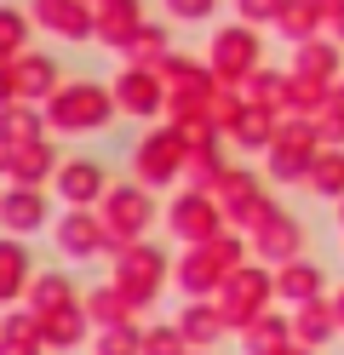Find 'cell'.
I'll return each mask as SVG.
<instances>
[{
	"instance_id": "4",
	"label": "cell",
	"mask_w": 344,
	"mask_h": 355,
	"mask_svg": "<svg viewBox=\"0 0 344 355\" xmlns=\"http://www.w3.org/2000/svg\"><path fill=\"white\" fill-rule=\"evenodd\" d=\"M241 338H247L252 355H281L293 344V315H264V309H259V315L241 327Z\"/></svg>"
},
{
	"instance_id": "5",
	"label": "cell",
	"mask_w": 344,
	"mask_h": 355,
	"mask_svg": "<svg viewBox=\"0 0 344 355\" xmlns=\"http://www.w3.org/2000/svg\"><path fill=\"white\" fill-rule=\"evenodd\" d=\"M35 321H40V344H46V349H69V344L86 338V309H81V304H63V309L35 315Z\"/></svg>"
},
{
	"instance_id": "3",
	"label": "cell",
	"mask_w": 344,
	"mask_h": 355,
	"mask_svg": "<svg viewBox=\"0 0 344 355\" xmlns=\"http://www.w3.org/2000/svg\"><path fill=\"white\" fill-rule=\"evenodd\" d=\"M333 332H338V315H333V304H298V315H293V344H304V349H321V344H333Z\"/></svg>"
},
{
	"instance_id": "6",
	"label": "cell",
	"mask_w": 344,
	"mask_h": 355,
	"mask_svg": "<svg viewBox=\"0 0 344 355\" xmlns=\"http://www.w3.org/2000/svg\"><path fill=\"white\" fill-rule=\"evenodd\" d=\"M224 309L218 304H190V309H183V315H178V332H183V338H190V349H206V344H218L224 338Z\"/></svg>"
},
{
	"instance_id": "20",
	"label": "cell",
	"mask_w": 344,
	"mask_h": 355,
	"mask_svg": "<svg viewBox=\"0 0 344 355\" xmlns=\"http://www.w3.org/2000/svg\"><path fill=\"white\" fill-rule=\"evenodd\" d=\"M190 355H213V349H190Z\"/></svg>"
},
{
	"instance_id": "13",
	"label": "cell",
	"mask_w": 344,
	"mask_h": 355,
	"mask_svg": "<svg viewBox=\"0 0 344 355\" xmlns=\"http://www.w3.org/2000/svg\"><path fill=\"white\" fill-rule=\"evenodd\" d=\"M138 344H144V332L132 321H115V327L98 332V355H138Z\"/></svg>"
},
{
	"instance_id": "12",
	"label": "cell",
	"mask_w": 344,
	"mask_h": 355,
	"mask_svg": "<svg viewBox=\"0 0 344 355\" xmlns=\"http://www.w3.org/2000/svg\"><path fill=\"white\" fill-rule=\"evenodd\" d=\"M58 241H63V252H69V258H86L92 247H98V224L75 212V218H69V224L58 230Z\"/></svg>"
},
{
	"instance_id": "16",
	"label": "cell",
	"mask_w": 344,
	"mask_h": 355,
	"mask_svg": "<svg viewBox=\"0 0 344 355\" xmlns=\"http://www.w3.org/2000/svg\"><path fill=\"white\" fill-rule=\"evenodd\" d=\"M259 247H264L270 258H293V247H298V230H293V224H275V230H264V235H259Z\"/></svg>"
},
{
	"instance_id": "17",
	"label": "cell",
	"mask_w": 344,
	"mask_h": 355,
	"mask_svg": "<svg viewBox=\"0 0 344 355\" xmlns=\"http://www.w3.org/2000/svg\"><path fill=\"white\" fill-rule=\"evenodd\" d=\"M69 189H75V195H92V189H98V172H75V178H69Z\"/></svg>"
},
{
	"instance_id": "18",
	"label": "cell",
	"mask_w": 344,
	"mask_h": 355,
	"mask_svg": "<svg viewBox=\"0 0 344 355\" xmlns=\"http://www.w3.org/2000/svg\"><path fill=\"white\" fill-rule=\"evenodd\" d=\"M333 315H338V332H344V286L333 293Z\"/></svg>"
},
{
	"instance_id": "10",
	"label": "cell",
	"mask_w": 344,
	"mask_h": 355,
	"mask_svg": "<svg viewBox=\"0 0 344 355\" xmlns=\"http://www.w3.org/2000/svg\"><path fill=\"white\" fill-rule=\"evenodd\" d=\"M81 309H86V321H98V327L132 321V304H126V293H121V286H98V293H92Z\"/></svg>"
},
{
	"instance_id": "2",
	"label": "cell",
	"mask_w": 344,
	"mask_h": 355,
	"mask_svg": "<svg viewBox=\"0 0 344 355\" xmlns=\"http://www.w3.org/2000/svg\"><path fill=\"white\" fill-rule=\"evenodd\" d=\"M161 281H167V270H161V252H126V263L115 270V286L126 293L132 309H144V304L161 293Z\"/></svg>"
},
{
	"instance_id": "1",
	"label": "cell",
	"mask_w": 344,
	"mask_h": 355,
	"mask_svg": "<svg viewBox=\"0 0 344 355\" xmlns=\"http://www.w3.org/2000/svg\"><path fill=\"white\" fill-rule=\"evenodd\" d=\"M270 293H275V275L270 270H229L218 281V309H224L229 327H247L270 304Z\"/></svg>"
},
{
	"instance_id": "8",
	"label": "cell",
	"mask_w": 344,
	"mask_h": 355,
	"mask_svg": "<svg viewBox=\"0 0 344 355\" xmlns=\"http://www.w3.org/2000/svg\"><path fill=\"white\" fill-rule=\"evenodd\" d=\"M29 281H35V270H29V252H23L17 241H0V304L23 298V293H29Z\"/></svg>"
},
{
	"instance_id": "15",
	"label": "cell",
	"mask_w": 344,
	"mask_h": 355,
	"mask_svg": "<svg viewBox=\"0 0 344 355\" xmlns=\"http://www.w3.org/2000/svg\"><path fill=\"white\" fill-rule=\"evenodd\" d=\"M109 224H115V230H121V235H126V230L138 235V230H144V224H149V207H144V201H138V195H132V201H126V195H121V201H115V218H109Z\"/></svg>"
},
{
	"instance_id": "14",
	"label": "cell",
	"mask_w": 344,
	"mask_h": 355,
	"mask_svg": "<svg viewBox=\"0 0 344 355\" xmlns=\"http://www.w3.org/2000/svg\"><path fill=\"white\" fill-rule=\"evenodd\" d=\"M138 355H190V338H183L178 327H149L144 344H138Z\"/></svg>"
},
{
	"instance_id": "11",
	"label": "cell",
	"mask_w": 344,
	"mask_h": 355,
	"mask_svg": "<svg viewBox=\"0 0 344 355\" xmlns=\"http://www.w3.org/2000/svg\"><path fill=\"white\" fill-rule=\"evenodd\" d=\"M0 218H6L17 235H23V230H40V224H46V201H40V195H12Z\"/></svg>"
},
{
	"instance_id": "19",
	"label": "cell",
	"mask_w": 344,
	"mask_h": 355,
	"mask_svg": "<svg viewBox=\"0 0 344 355\" xmlns=\"http://www.w3.org/2000/svg\"><path fill=\"white\" fill-rule=\"evenodd\" d=\"M281 355H316V349H304V344H287V349H281Z\"/></svg>"
},
{
	"instance_id": "9",
	"label": "cell",
	"mask_w": 344,
	"mask_h": 355,
	"mask_svg": "<svg viewBox=\"0 0 344 355\" xmlns=\"http://www.w3.org/2000/svg\"><path fill=\"white\" fill-rule=\"evenodd\" d=\"M321 286H327V275H321L316 263H293V270L275 275V298H287V304H316Z\"/></svg>"
},
{
	"instance_id": "7",
	"label": "cell",
	"mask_w": 344,
	"mask_h": 355,
	"mask_svg": "<svg viewBox=\"0 0 344 355\" xmlns=\"http://www.w3.org/2000/svg\"><path fill=\"white\" fill-rule=\"evenodd\" d=\"M29 309L35 315H52V309H63V304H81V293H75V281L69 275H58V270H46V275H35L29 281Z\"/></svg>"
}]
</instances>
